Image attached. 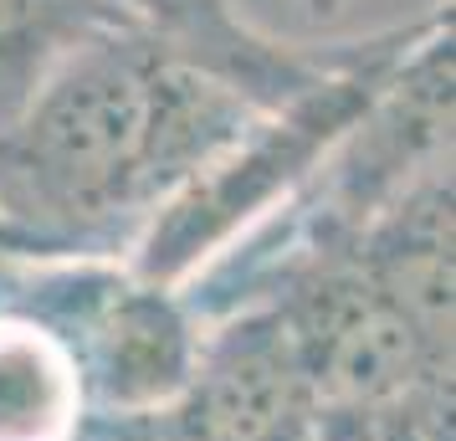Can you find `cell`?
<instances>
[{
	"instance_id": "cell-2",
	"label": "cell",
	"mask_w": 456,
	"mask_h": 441,
	"mask_svg": "<svg viewBox=\"0 0 456 441\" xmlns=\"http://www.w3.org/2000/svg\"><path fill=\"white\" fill-rule=\"evenodd\" d=\"M420 37V26H400L370 42H354L333 57L308 87L288 93L282 103L256 108L165 206L149 216V226L124 252L128 277L149 288L185 293L200 273L231 257L247 236L313 185L333 144L359 124V113L374 103L379 83L390 78L400 52Z\"/></svg>"
},
{
	"instance_id": "cell-7",
	"label": "cell",
	"mask_w": 456,
	"mask_h": 441,
	"mask_svg": "<svg viewBox=\"0 0 456 441\" xmlns=\"http://www.w3.org/2000/svg\"><path fill=\"white\" fill-rule=\"evenodd\" d=\"M124 26L139 21L118 0H0V128L72 52Z\"/></svg>"
},
{
	"instance_id": "cell-8",
	"label": "cell",
	"mask_w": 456,
	"mask_h": 441,
	"mask_svg": "<svg viewBox=\"0 0 456 441\" xmlns=\"http://www.w3.org/2000/svg\"><path fill=\"white\" fill-rule=\"evenodd\" d=\"M344 5H349V0H308V16H313V21H333Z\"/></svg>"
},
{
	"instance_id": "cell-6",
	"label": "cell",
	"mask_w": 456,
	"mask_h": 441,
	"mask_svg": "<svg viewBox=\"0 0 456 441\" xmlns=\"http://www.w3.org/2000/svg\"><path fill=\"white\" fill-rule=\"evenodd\" d=\"M134 21L154 31L180 57L200 62L206 72L236 83L256 103H282L288 93L308 87L338 52H308V46L277 42L231 5V0H118Z\"/></svg>"
},
{
	"instance_id": "cell-5",
	"label": "cell",
	"mask_w": 456,
	"mask_h": 441,
	"mask_svg": "<svg viewBox=\"0 0 456 441\" xmlns=\"http://www.w3.org/2000/svg\"><path fill=\"white\" fill-rule=\"evenodd\" d=\"M87 262H16L0 282V441H98L72 293Z\"/></svg>"
},
{
	"instance_id": "cell-4",
	"label": "cell",
	"mask_w": 456,
	"mask_h": 441,
	"mask_svg": "<svg viewBox=\"0 0 456 441\" xmlns=\"http://www.w3.org/2000/svg\"><path fill=\"white\" fill-rule=\"evenodd\" d=\"M72 339L103 426H154L190 385L200 323L185 298L113 262H87L72 293Z\"/></svg>"
},
{
	"instance_id": "cell-3",
	"label": "cell",
	"mask_w": 456,
	"mask_h": 441,
	"mask_svg": "<svg viewBox=\"0 0 456 441\" xmlns=\"http://www.w3.org/2000/svg\"><path fill=\"white\" fill-rule=\"evenodd\" d=\"M318 400L277 303H247L200 329L180 400L149 431L159 441H313Z\"/></svg>"
},
{
	"instance_id": "cell-9",
	"label": "cell",
	"mask_w": 456,
	"mask_h": 441,
	"mask_svg": "<svg viewBox=\"0 0 456 441\" xmlns=\"http://www.w3.org/2000/svg\"><path fill=\"white\" fill-rule=\"evenodd\" d=\"M11 267H16V262H5V257H0V282H5V277H11Z\"/></svg>"
},
{
	"instance_id": "cell-1",
	"label": "cell",
	"mask_w": 456,
	"mask_h": 441,
	"mask_svg": "<svg viewBox=\"0 0 456 441\" xmlns=\"http://www.w3.org/2000/svg\"><path fill=\"white\" fill-rule=\"evenodd\" d=\"M256 108L144 26L87 42L0 128V257L118 267Z\"/></svg>"
}]
</instances>
